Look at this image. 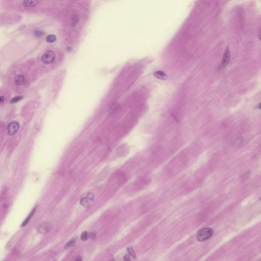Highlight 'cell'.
<instances>
[{"label":"cell","mask_w":261,"mask_h":261,"mask_svg":"<svg viewBox=\"0 0 261 261\" xmlns=\"http://www.w3.org/2000/svg\"><path fill=\"white\" fill-rule=\"evenodd\" d=\"M213 234V229L210 227H205L197 232L196 239L199 242L205 241L212 237Z\"/></svg>","instance_id":"cell-1"},{"label":"cell","mask_w":261,"mask_h":261,"mask_svg":"<svg viewBox=\"0 0 261 261\" xmlns=\"http://www.w3.org/2000/svg\"><path fill=\"white\" fill-rule=\"evenodd\" d=\"M56 58V55L52 51H47L43 54L41 57V61L46 64H49L53 63Z\"/></svg>","instance_id":"cell-2"},{"label":"cell","mask_w":261,"mask_h":261,"mask_svg":"<svg viewBox=\"0 0 261 261\" xmlns=\"http://www.w3.org/2000/svg\"><path fill=\"white\" fill-rule=\"evenodd\" d=\"M19 128H20V124L19 122L16 121L11 122L9 123L7 128L8 134L10 136L15 135L19 130Z\"/></svg>","instance_id":"cell-3"},{"label":"cell","mask_w":261,"mask_h":261,"mask_svg":"<svg viewBox=\"0 0 261 261\" xmlns=\"http://www.w3.org/2000/svg\"><path fill=\"white\" fill-rule=\"evenodd\" d=\"M230 59H231L230 51V50H229V47L227 46L226 48L224 54L222 62H221V64L220 65L219 68L221 69L222 68H225L229 64V62L230 61Z\"/></svg>","instance_id":"cell-4"},{"label":"cell","mask_w":261,"mask_h":261,"mask_svg":"<svg viewBox=\"0 0 261 261\" xmlns=\"http://www.w3.org/2000/svg\"><path fill=\"white\" fill-rule=\"evenodd\" d=\"M52 226L49 222H44L38 227V231L39 234H46L51 231Z\"/></svg>","instance_id":"cell-5"},{"label":"cell","mask_w":261,"mask_h":261,"mask_svg":"<svg viewBox=\"0 0 261 261\" xmlns=\"http://www.w3.org/2000/svg\"><path fill=\"white\" fill-rule=\"evenodd\" d=\"M94 198V194L92 193H89L86 195V197L81 198L80 202V204L84 207H87L89 205V202L93 201Z\"/></svg>","instance_id":"cell-6"},{"label":"cell","mask_w":261,"mask_h":261,"mask_svg":"<svg viewBox=\"0 0 261 261\" xmlns=\"http://www.w3.org/2000/svg\"><path fill=\"white\" fill-rule=\"evenodd\" d=\"M41 2V0H24L23 5L25 7H33Z\"/></svg>","instance_id":"cell-7"},{"label":"cell","mask_w":261,"mask_h":261,"mask_svg":"<svg viewBox=\"0 0 261 261\" xmlns=\"http://www.w3.org/2000/svg\"><path fill=\"white\" fill-rule=\"evenodd\" d=\"M154 76L160 80H165L167 78V75L162 71H156L154 73Z\"/></svg>","instance_id":"cell-8"},{"label":"cell","mask_w":261,"mask_h":261,"mask_svg":"<svg viewBox=\"0 0 261 261\" xmlns=\"http://www.w3.org/2000/svg\"><path fill=\"white\" fill-rule=\"evenodd\" d=\"M25 81V78L22 75H19L15 76V82L16 85H20L23 84Z\"/></svg>","instance_id":"cell-9"},{"label":"cell","mask_w":261,"mask_h":261,"mask_svg":"<svg viewBox=\"0 0 261 261\" xmlns=\"http://www.w3.org/2000/svg\"><path fill=\"white\" fill-rule=\"evenodd\" d=\"M36 211V208H34L33 210L32 211V212H31V213L29 214V215L28 216V217L26 218L25 220H24V222L22 224V226H25L30 220L32 218L34 214L35 213Z\"/></svg>","instance_id":"cell-10"},{"label":"cell","mask_w":261,"mask_h":261,"mask_svg":"<svg viewBox=\"0 0 261 261\" xmlns=\"http://www.w3.org/2000/svg\"><path fill=\"white\" fill-rule=\"evenodd\" d=\"M76 239H77V238H73L71 240H70V241H68V242L66 243V245H65V248H72V247H73V246L75 245V243L76 242Z\"/></svg>","instance_id":"cell-11"},{"label":"cell","mask_w":261,"mask_h":261,"mask_svg":"<svg viewBox=\"0 0 261 261\" xmlns=\"http://www.w3.org/2000/svg\"><path fill=\"white\" fill-rule=\"evenodd\" d=\"M56 40V36L54 35H49L46 38V41L48 43H53Z\"/></svg>","instance_id":"cell-12"},{"label":"cell","mask_w":261,"mask_h":261,"mask_svg":"<svg viewBox=\"0 0 261 261\" xmlns=\"http://www.w3.org/2000/svg\"><path fill=\"white\" fill-rule=\"evenodd\" d=\"M79 20H80L79 16L77 14L73 16V20H72V25H73V26L76 25V24L79 22Z\"/></svg>","instance_id":"cell-13"},{"label":"cell","mask_w":261,"mask_h":261,"mask_svg":"<svg viewBox=\"0 0 261 261\" xmlns=\"http://www.w3.org/2000/svg\"><path fill=\"white\" fill-rule=\"evenodd\" d=\"M128 252L129 253V254H130L131 256H132L133 258L135 259L136 254L134 252V250L133 249L132 246H129L127 248Z\"/></svg>","instance_id":"cell-14"},{"label":"cell","mask_w":261,"mask_h":261,"mask_svg":"<svg viewBox=\"0 0 261 261\" xmlns=\"http://www.w3.org/2000/svg\"><path fill=\"white\" fill-rule=\"evenodd\" d=\"M88 234L87 232H84L81 235V239L83 241H86L88 239Z\"/></svg>","instance_id":"cell-15"},{"label":"cell","mask_w":261,"mask_h":261,"mask_svg":"<svg viewBox=\"0 0 261 261\" xmlns=\"http://www.w3.org/2000/svg\"><path fill=\"white\" fill-rule=\"evenodd\" d=\"M22 98V97H16L12 98V100L10 101L11 103H14L16 102H19L20 100H21Z\"/></svg>","instance_id":"cell-16"},{"label":"cell","mask_w":261,"mask_h":261,"mask_svg":"<svg viewBox=\"0 0 261 261\" xmlns=\"http://www.w3.org/2000/svg\"><path fill=\"white\" fill-rule=\"evenodd\" d=\"M34 35H35V36L39 37V36H41L43 35V33L41 32V31H36L34 33Z\"/></svg>","instance_id":"cell-17"},{"label":"cell","mask_w":261,"mask_h":261,"mask_svg":"<svg viewBox=\"0 0 261 261\" xmlns=\"http://www.w3.org/2000/svg\"><path fill=\"white\" fill-rule=\"evenodd\" d=\"M95 236H96V234H95V232H92L90 233V237L92 239L94 240L95 238Z\"/></svg>","instance_id":"cell-18"},{"label":"cell","mask_w":261,"mask_h":261,"mask_svg":"<svg viewBox=\"0 0 261 261\" xmlns=\"http://www.w3.org/2000/svg\"><path fill=\"white\" fill-rule=\"evenodd\" d=\"M124 261H130V257H129V256L128 254H126L124 256Z\"/></svg>","instance_id":"cell-19"},{"label":"cell","mask_w":261,"mask_h":261,"mask_svg":"<svg viewBox=\"0 0 261 261\" xmlns=\"http://www.w3.org/2000/svg\"><path fill=\"white\" fill-rule=\"evenodd\" d=\"M75 260H76V261H82V258H81V256H78L76 257V259H75Z\"/></svg>","instance_id":"cell-20"},{"label":"cell","mask_w":261,"mask_h":261,"mask_svg":"<svg viewBox=\"0 0 261 261\" xmlns=\"http://www.w3.org/2000/svg\"><path fill=\"white\" fill-rule=\"evenodd\" d=\"M258 36H259V38L260 40L261 41V28L259 32V34H258Z\"/></svg>","instance_id":"cell-21"},{"label":"cell","mask_w":261,"mask_h":261,"mask_svg":"<svg viewBox=\"0 0 261 261\" xmlns=\"http://www.w3.org/2000/svg\"><path fill=\"white\" fill-rule=\"evenodd\" d=\"M25 27V25H22L20 28V30H22V29H24V28Z\"/></svg>","instance_id":"cell-22"},{"label":"cell","mask_w":261,"mask_h":261,"mask_svg":"<svg viewBox=\"0 0 261 261\" xmlns=\"http://www.w3.org/2000/svg\"><path fill=\"white\" fill-rule=\"evenodd\" d=\"M258 108H259V109H261V103L259 104V105H258Z\"/></svg>","instance_id":"cell-23"},{"label":"cell","mask_w":261,"mask_h":261,"mask_svg":"<svg viewBox=\"0 0 261 261\" xmlns=\"http://www.w3.org/2000/svg\"></svg>","instance_id":"cell-24"}]
</instances>
